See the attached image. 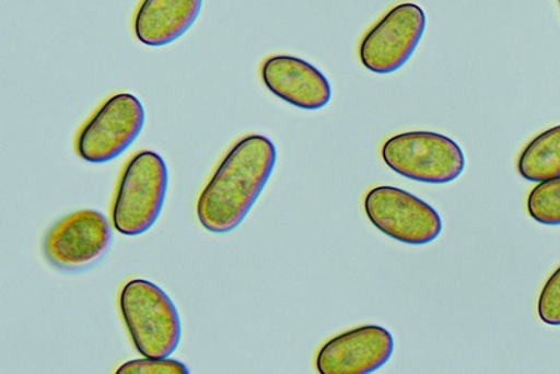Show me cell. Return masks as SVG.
<instances>
[{"mask_svg":"<svg viewBox=\"0 0 560 374\" xmlns=\"http://www.w3.org/2000/svg\"><path fill=\"white\" fill-rule=\"evenodd\" d=\"M277 161L278 151L271 139L255 133L240 139L199 194L197 217L205 231H236L261 197Z\"/></svg>","mask_w":560,"mask_h":374,"instance_id":"cell-1","label":"cell"},{"mask_svg":"<svg viewBox=\"0 0 560 374\" xmlns=\"http://www.w3.org/2000/svg\"><path fill=\"white\" fill-rule=\"evenodd\" d=\"M119 311L135 349L144 358H170L182 341V320L168 294L147 279H132L119 294Z\"/></svg>","mask_w":560,"mask_h":374,"instance_id":"cell-2","label":"cell"},{"mask_svg":"<svg viewBox=\"0 0 560 374\" xmlns=\"http://www.w3.org/2000/svg\"><path fill=\"white\" fill-rule=\"evenodd\" d=\"M168 188V168L159 153L135 154L122 170L113 202L115 231L128 237L147 233L163 211Z\"/></svg>","mask_w":560,"mask_h":374,"instance_id":"cell-3","label":"cell"},{"mask_svg":"<svg viewBox=\"0 0 560 374\" xmlns=\"http://www.w3.org/2000/svg\"><path fill=\"white\" fill-rule=\"evenodd\" d=\"M382 157L394 173L423 184L453 183L465 170L463 149L436 132L395 135L383 144Z\"/></svg>","mask_w":560,"mask_h":374,"instance_id":"cell-4","label":"cell"},{"mask_svg":"<svg viewBox=\"0 0 560 374\" xmlns=\"http://www.w3.org/2000/svg\"><path fill=\"white\" fill-rule=\"evenodd\" d=\"M144 121L147 113L138 97L131 93L115 94L80 129L78 156L93 164L115 161L137 141Z\"/></svg>","mask_w":560,"mask_h":374,"instance_id":"cell-5","label":"cell"},{"mask_svg":"<svg viewBox=\"0 0 560 374\" xmlns=\"http://www.w3.org/2000/svg\"><path fill=\"white\" fill-rule=\"evenodd\" d=\"M364 212L385 236L409 246H427L443 232L436 209L401 188H373L364 198Z\"/></svg>","mask_w":560,"mask_h":374,"instance_id":"cell-6","label":"cell"},{"mask_svg":"<svg viewBox=\"0 0 560 374\" xmlns=\"http://www.w3.org/2000/svg\"><path fill=\"white\" fill-rule=\"evenodd\" d=\"M427 30V14L415 3H401L380 20L359 47V58L368 71L389 74L412 58Z\"/></svg>","mask_w":560,"mask_h":374,"instance_id":"cell-7","label":"cell"},{"mask_svg":"<svg viewBox=\"0 0 560 374\" xmlns=\"http://www.w3.org/2000/svg\"><path fill=\"white\" fill-rule=\"evenodd\" d=\"M113 231L107 217L94 209L70 213L44 238V254L52 267L67 272L92 268L108 253Z\"/></svg>","mask_w":560,"mask_h":374,"instance_id":"cell-8","label":"cell"},{"mask_svg":"<svg viewBox=\"0 0 560 374\" xmlns=\"http://www.w3.org/2000/svg\"><path fill=\"white\" fill-rule=\"evenodd\" d=\"M394 349L393 334L384 327H357L325 342L315 366L319 374H370L392 359Z\"/></svg>","mask_w":560,"mask_h":374,"instance_id":"cell-9","label":"cell"},{"mask_svg":"<svg viewBox=\"0 0 560 374\" xmlns=\"http://www.w3.org/2000/svg\"><path fill=\"white\" fill-rule=\"evenodd\" d=\"M261 79L273 96L306 112L327 107L332 98L327 77L302 58L273 55L265 59Z\"/></svg>","mask_w":560,"mask_h":374,"instance_id":"cell-10","label":"cell"},{"mask_svg":"<svg viewBox=\"0 0 560 374\" xmlns=\"http://www.w3.org/2000/svg\"><path fill=\"white\" fill-rule=\"evenodd\" d=\"M203 0H142L133 17L140 44L160 48L177 42L197 22Z\"/></svg>","mask_w":560,"mask_h":374,"instance_id":"cell-11","label":"cell"},{"mask_svg":"<svg viewBox=\"0 0 560 374\" xmlns=\"http://www.w3.org/2000/svg\"><path fill=\"white\" fill-rule=\"evenodd\" d=\"M517 168L520 176L529 183L560 177V125L539 133L524 148Z\"/></svg>","mask_w":560,"mask_h":374,"instance_id":"cell-12","label":"cell"},{"mask_svg":"<svg viewBox=\"0 0 560 374\" xmlns=\"http://www.w3.org/2000/svg\"><path fill=\"white\" fill-rule=\"evenodd\" d=\"M527 211L544 226H560V177L539 183L529 192Z\"/></svg>","mask_w":560,"mask_h":374,"instance_id":"cell-13","label":"cell"},{"mask_svg":"<svg viewBox=\"0 0 560 374\" xmlns=\"http://www.w3.org/2000/svg\"><path fill=\"white\" fill-rule=\"evenodd\" d=\"M118 374H188L183 362L170 358L135 359L119 366Z\"/></svg>","mask_w":560,"mask_h":374,"instance_id":"cell-14","label":"cell"},{"mask_svg":"<svg viewBox=\"0 0 560 374\" xmlns=\"http://www.w3.org/2000/svg\"><path fill=\"white\" fill-rule=\"evenodd\" d=\"M538 316L548 326L560 327V267L545 282L539 294Z\"/></svg>","mask_w":560,"mask_h":374,"instance_id":"cell-15","label":"cell"},{"mask_svg":"<svg viewBox=\"0 0 560 374\" xmlns=\"http://www.w3.org/2000/svg\"><path fill=\"white\" fill-rule=\"evenodd\" d=\"M559 4H560V0H559Z\"/></svg>","mask_w":560,"mask_h":374,"instance_id":"cell-16","label":"cell"}]
</instances>
